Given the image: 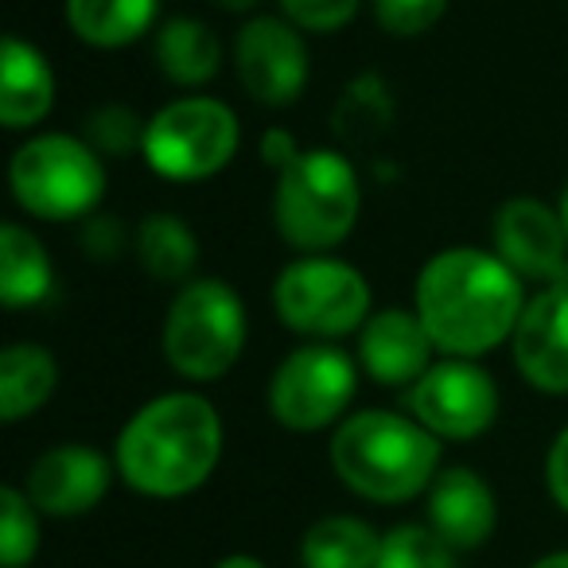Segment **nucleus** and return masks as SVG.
Returning a JSON list of instances; mask_svg holds the SVG:
<instances>
[{"label": "nucleus", "instance_id": "obj_28", "mask_svg": "<svg viewBox=\"0 0 568 568\" xmlns=\"http://www.w3.org/2000/svg\"><path fill=\"white\" fill-rule=\"evenodd\" d=\"M358 4H363V0H281V12H284V20L296 24L301 32L332 36L358 17Z\"/></svg>", "mask_w": 568, "mask_h": 568}, {"label": "nucleus", "instance_id": "obj_22", "mask_svg": "<svg viewBox=\"0 0 568 568\" xmlns=\"http://www.w3.org/2000/svg\"><path fill=\"white\" fill-rule=\"evenodd\" d=\"M160 0H67V24L90 48H125L156 24Z\"/></svg>", "mask_w": 568, "mask_h": 568}, {"label": "nucleus", "instance_id": "obj_12", "mask_svg": "<svg viewBox=\"0 0 568 568\" xmlns=\"http://www.w3.org/2000/svg\"><path fill=\"white\" fill-rule=\"evenodd\" d=\"M495 253L534 284H568V234L541 199H506L495 211Z\"/></svg>", "mask_w": 568, "mask_h": 568}, {"label": "nucleus", "instance_id": "obj_17", "mask_svg": "<svg viewBox=\"0 0 568 568\" xmlns=\"http://www.w3.org/2000/svg\"><path fill=\"white\" fill-rule=\"evenodd\" d=\"M55 105V71L20 36H9L0 48V121L4 129H32Z\"/></svg>", "mask_w": 568, "mask_h": 568}, {"label": "nucleus", "instance_id": "obj_25", "mask_svg": "<svg viewBox=\"0 0 568 568\" xmlns=\"http://www.w3.org/2000/svg\"><path fill=\"white\" fill-rule=\"evenodd\" d=\"M378 568H459L456 549L428 526H397L382 537Z\"/></svg>", "mask_w": 568, "mask_h": 568}, {"label": "nucleus", "instance_id": "obj_9", "mask_svg": "<svg viewBox=\"0 0 568 568\" xmlns=\"http://www.w3.org/2000/svg\"><path fill=\"white\" fill-rule=\"evenodd\" d=\"M358 389L355 358L332 343L296 347L268 378V413L293 433L332 428Z\"/></svg>", "mask_w": 568, "mask_h": 568}, {"label": "nucleus", "instance_id": "obj_30", "mask_svg": "<svg viewBox=\"0 0 568 568\" xmlns=\"http://www.w3.org/2000/svg\"><path fill=\"white\" fill-rule=\"evenodd\" d=\"M214 568H265L257 557H245V552H234V557H226V560H219Z\"/></svg>", "mask_w": 568, "mask_h": 568}, {"label": "nucleus", "instance_id": "obj_1", "mask_svg": "<svg viewBox=\"0 0 568 568\" xmlns=\"http://www.w3.org/2000/svg\"><path fill=\"white\" fill-rule=\"evenodd\" d=\"M526 308V281L498 253L456 245L425 261L413 312L448 358H479L514 339Z\"/></svg>", "mask_w": 568, "mask_h": 568}, {"label": "nucleus", "instance_id": "obj_13", "mask_svg": "<svg viewBox=\"0 0 568 568\" xmlns=\"http://www.w3.org/2000/svg\"><path fill=\"white\" fill-rule=\"evenodd\" d=\"M514 366L541 394H568V284L529 296L514 327Z\"/></svg>", "mask_w": 568, "mask_h": 568}, {"label": "nucleus", "instance_id": "obj_32", "mask_svg": "<svg viewBox=\"0 0 568 568\" xmlns=\"http://www.w3.org/2000/svg\"><path fill=\"white\" fill-rule=\"evenodd\" d=\"M534 568H568V552H549V557H541Z\"/></svg>", "mask_w": 568, "mask_h": 568}, {"label": "nucleus", "instance_id": "obj_15", "mask_svg": "<svg viewBox=\"0 0 568 568\" xmlns=\"http://www.w3.org/2000/svg\"><path fill=\"white\" fill-rule=\"evenodd\" d=\"M433 335L409 308H382L358 332V363L382 386H413L433 366Z\"/></svg>", "mask_w": 568, "mask_h": 568}, {"label": "nucleus", "instance_id": "obj_5", "mask_svg": "<svg viewBox=\"0 0 568 568\" xmlns=\"http://www.w3.org/2000/svg\"><path fill=\"white\" fill-rule=\"evenodd\" d=\"M9 183L28 214L43 222H67L102 203L105 164L87 136L40 133L17 149Z\"/></svg>", "mask_w": 568, "mask_h": 568}, {"label": "nucleus", "instance_id": "obj_27", "mask_svg": "<svg viewBox=\"0 0 568 568\" xmlns=\"http://www.w3.org/2000/svg\"><path fill=\"white\" fill-rule=\"evenodd\" d=\"M448 0H374V17L397 40H413L425 36L428 28L440 24Z\"/></svg>", "mask_w": 568, "mask_h": 568}, {"label": "nucleus", "instance_id": "obj_31", "mask_svg": "<svg viewBox=\"0 0 568 568\" xmlns=\"http://www.w3.org/2000/svg\"><path fill=\"white\" fill-rule=\"evenodd\" d=\"M219 9H226V12H250L253 4H261V0H214Z\"/></svg>", "mask_w": 568, "mask_h": 568}, {"label": "nucleus", "instance_id": "obj_26", "mask_svg": "<svg viewBox=\"0 0 568 568\" xmlns=\"http://www.w3.org/2000/svg\"><path fill=\"white\" fill-rule=\"evenodd\" d=\"M144 129L149 121H141L125 105H102L87 118V141L98 156H129L133 149H144Z\"/></svg>", "mask_w": 568, "mask_h": 568}, {"label": "nucleus", "instance_id": "obj_14", "mask_svg": "<svg viewBox=\"0 0 568 568\" xmlns=\"http://www.w3.org/2000/svg\"><path fill=\"white\" fill-rule=\"evenodd\" d=\"M113 479L110 459L87 444H59L32 464L24 495L51 518H79L105 498Z\"/></svg>", "mask_w": 568, "mask_h": 568}, {"label": "nucleus", "instance_id": "obj_6", "mask_svg": "<svg viewBox=\"0 0 568 568\" xmlns=\"http://www.w3.org/2000/svg\"><path fill=\"white\" fill-rule=\"evenodd\" d=\"M245 351V308L226 281H187L164 320V355L187 382H214Z\"/></svg>", "mask_w": 568, "mask_h": 568}, {"label": "nucleus", "instance_id": "obj_4", "mask_svg": "<svg viewBox=\"0 0 568 568\" xmlns=\"http://www.w3.org/2000/svg\"><path fill=\"white\" fill-rule=\"evenodd\" d=\"M363 191L351 160L335 149H301L281 168L273 222L301 253H327L355 230Z\"/></svg>", "mask_w": 568, "mask_h": 568}, {"label": "nucleus", "instance_id": "obj_19", "mask_svg": "<svg viewBox=\"0 0 568 568\" xmlns=\"http://www.w3.org/2000/svg\"><path fill=\"white\" fill-rule=\"evenodd\" d=\"M156 67L175 87H206L222 67V40L203 20L175 17L156 32Z\"/></svg>", "mask_w": 568, "mask_h": 568}, {"label": "nucleus", "instance_id": "obj_7", "mask_svg": "<svg viewBox=\"0 0 568 568\" xmlns=\"http://www.w3.org/2000/svg\"><path fill=\"white\" fill-rule=\"evenodd\" d=\"M273 312L284 327L312 339H339L363 332L371 312V284L351 261L308 253L284 265L273 284Z\"/></svg>", "mask_w": 568, "mask_h": 568}, {"label": "nucleus", "instance_id": "obj_20", "mask_svg": "<svg viewBox=\"0 0 568 568\" xmlns=\"http://www.w3.org/2000/svg\"><path fill=\"white\" fill-rule=\"evenodd\" d=\"M51 281H55V273H51V257L43 242L32 230L9 222L0 230V301H4V308L20 312L40 304L51 293Z\"/></svg>", "mask_w": 568, "mask_h": 568}, {"label": "nucleus", "instance_id": "obj_10", "mask_svg": "<svg viewBox=\"0 0 568 568\" xmlns=\"http://www.w3.org/2000/svg\"><path fill=\"white\" fill-rule=\"evenodd\" d=\"M409 413L440 440H475L498 417V386L475 358H444L409 386Z\"/></svg>", "mask_w": 568, "mask_h": 568}, {"label": "nucleus", "instance_id": "obj_18", "mask_svg": "<svg viewBox=\"0 0 568 568\" xmlns=\"http://www.w3.org/2000/svg\"><path fill=\"white\" fill-rule=\"evenodd\" d=\"M59 386V366L51 351L36 343H12L0 351V420H17L40 413Z\"/></svg>", "mask_w": 568, "mask_h": 568}, {"label": "nucleus", "instance_id": "obj_29", "mask_svg": "<svg viewBox=\"0 0 568 568\" xmlns=\"http://www.w3.org/2000/svg\"><path fill=\"white\" fill-rule=\"evenodd\" d=\"M545 487H549L552 503L568 514V425L557 433V440L549 444V456H545Z\"/></svg>", "mask_w": 568, "mask_h": 568}, {"label": "nucleus", "instance_id": "obj_8", "mask_svg": "<svg viewBox=\"0 0 568 568\" xmlns=\"http://www.w3.org/2000/svg\"><path fill=\"white\" fill-rule=\"evenodd\" d=\"M242 125L219 98H180L168 102L144 129V160L156 175L175 183L211 180L234 160Z\"/></svg>", "mask_w": 568, "mask_h": 568}, {"label": "nucleus", "instance_id": "obj_2", "mask_svg": "<svg viewBox=\"0 0 568 568\" xmlns=\"http://www.w3.org/2000/svg\"><path fill=\"white\" fill-rule=\"evenodd\" d=\"M118 471L136 495L183 498L199 490L222 459V417L203 394L152 397L118 436Z\"/></svg>", "mask_w": 568, "mask_h": 568}, {"label": "nucleus", "instance_id": "obj_3", "mask_svg": "<svg viewBox=\"0 0 568 568\" xmlns=\"http://www.w3.org/2000/svg\"><path fill=\"white\" fill-rule=\"evenodd\" d=\"M332 467L358 498L371 503H405L433 487L440 464V436H433L417 417L389 409H363L335 425Z\"/></svg>", "mask_w": 568, "mask_h": 568}, {"label": "nucleus", "instance_id": "obj_16", "mask_svg": "<svg viewBox=\"0 0 568 568\" xmlns=\"http://www.w3.org/2000/svg\"><path fill=\"white\" fill-rule=\"evenodd\" d=\"M498 526L495 490L471 467H448L428 487V529L452 549H479Z\"/></svg>", "mask_w": 568, "mask_h": 568}, {"label": "nucleus", "instance_id": "obj_33", "mask_svg": "<svg viewBox=\"0 0 568 568\" xmlns=\"http://www.w3.org/2000/svg\"><path fill=\"white\" fill-rule=\"evenodd\" d=\"M560 226H565V234H568V187H565V195H560Z\"/></svg>", "mask_w": 568, "mask_h": 568}, {"label": "nucleus", "instance_id": "obj_24", "mask_svg": "<svg viewBox=\"0 0 568 568\" xmlns=\"http://www.w3.org/2000/svg\"><path fill=\"white\" fill-rule=\"evenodd\" d=\"M40 549V521L36 506L24 490L4 487L0 490V565L24 568Z\"/></svg>", "mask_w": 568, "mask_h": 568}, {"label": "nucleus", "instance_id": "obj_21", "mask_svg": "<svg viewBox=\"0 0 568 568\" xmlns=\"http://www.w3.org/2000/svg\"><path fill=\"white\" fill-rule=\"evenodd\" d=\"M382 537L371 521L355 514L320 518L301 541L304 568H378Z\"/></svg>", "mask_w": 568, "mask_h": 568}, {"label": "nucleus", "instance_id": "obj_11", "mask_svg": "<svg viewBox=\"0 0 568 568\" xmlns=\"http://www.w3.org/2000/svg\"><path fill=\"white\" fill-rule=\"evenodd\" d=\"M245 94L261 105H293L308 87V43L284 17H253L234 40Z\"/></svg>", "mask_w": 568, "mask_h": 568}, {"label": "nucleus", "instance_id": "obj_23", "mask_svg": "<svg viewBox=\"0 0 568 568\" xmlns=\"http://www.w3.org/2000/svg\"><path fill=\"white\" fill-rule=\"evenodd\" d=\"M136 253L156 281H187L199 261L195 234L175 214H149L136 230Z\"/></svg>", "mask_w": 568, "mask_h": 568}]
</instances>
